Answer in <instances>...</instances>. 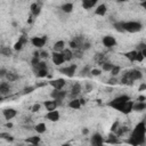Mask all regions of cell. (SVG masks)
Instances as JSON below:
<instances>
[{"label": "cell", "instance_id": "6da1fadb", "mask_svg": "<svg viewBox=\"0 0 146 146\" xmlns=\"http://www.w3.org/2000/svg\"><path fill=\"white\" fill-rule=\"evenodd\" d=\"M145 133H146V127L145 122L141 121L139 122L132 130L130 138L128 139V144H131L133 146H139L145 144Z\"/></svg>", "mask_w": 146, "mask_h": 146}, {"label": "cell", "instance_id": "7a4b0ae2", "mask_svg": "<svg viewBox=\"0 0 146 146\" xmlns=\"http://www.w3.org/2000/svg\"><path fill=\"white\" fill-rule=\"evenodd\" d=\"M122 27L124 32L136 33L143 30V24L138 21H129V22H122Z\"/></svg>", "mask_w": 146, "mask_h": 146}, {"label": "cell", "instance_id": "3957f363", "mask_svg": "<svg viewBox=\"0 0 146 146\" xmlns=\"http://www.w3.org/2000/svg\"><path fill=\"white\" fill-rule=\"evenodd\" d=\"M129 99H130V97H129L128 95H121V96H119V97H115L113 100H111V102L108 103V106H111V107H113L114 110H117V111L120 112L121 108H122V106H123Z\"/></svg>", "mask_w": 146, "mask_h": 146}, {"label": "cell", "instance_id": "277c9868", "mask_svg": "<svg viewBox=\"0 0 146 146\" xmlns=\"http://www.w3.org/2000/svg\"><path fill=\"white\" fill-rule=\"evenodd\" d=\"M62 74L68 76V78H73L74 74H75V71H76V65L75 64H71L68 66H64V67H60L58 70Z\"/></svg>", "mask_w": 146, "mask_h": 146}, {"label": "cell", "instance_id": "5b68a950", "mask_svg": "<svg viewBox=\"0 0 146 146\" xmlns=\"http://www.w3.org/2000/svg\"><path fill=\"white\" fill-rule=\"evenodd\" d=\"M66 96H67V92H66L65 90H63V89H54V90L50 92V97H51L52 99L59 102V103H60Z\"/></svg>", "mask_w": 146, "mask_h": 146}, {"label": "cell", "instance_id": "8992f818", "mask_svg": "<svg viewBox=\"0 0 146 146\" xmlns=\"http://www.w3.org/2000/svg\"><path fill=\"white\" fill-rule=\"evenodd\" d=\"M47 41V36H33L31 38V43L35 47V48H42L46 44Z\"/></svg>", "mask_w": 146, "mask_h": 146}, {"label": "cell", "instance_id": "52a82bcc", "mask_svg": "<svg viewBox=\"0 0 146 146\" xmlns=\"http://www.w3.org/2000/svg\"><path fill=\"white\" fill-rule=\"evenodd\" d=\"M102 42L104 44V47L106 48H113L115 44H116V40L114 36L112 35H105L103 39H102Z\"/></svg>", "mask_w": 146, "mask_h": 146}, {"label": "cell", "instance_id": "ba28073f", "mask_svg": "<svg viewBox=\"0 0 146 146\" xmlns=\"http://www.w3.org/2000/svg\"><path fill=\"white\" fill-rule=\"evenodd\" d=\"M51 59H52V63L57 66L62 65L64 63V58H63V55L62 52H58V51H52L51 54Z\"/></svg>", "mask_w": 146, "mask_h": 146}, {"label": "cell", "instance_id": "9c48e42d", "mask_svg": "<svg viewBox=\"0 0 146 146\" xmlns=\"http://www.w3.org/2000/svg\"><path fill=\"white\" fill-rule=\"evenodd\" d=\"M60 117V114L57 110H52V111H48V113L46 114V119L51 121V122H57Z\"/></svg>", "mask_w": 146, "mask_h": 146}, {"label": "cell", "instance_id": "30bf717a", "mask_svg": "<svg viewBox=\"0 0 146 146\" xmlns=\"http://www.w3.org/2000/svg\"><path fill=\"white\" fill-rule=\"evenodd\" d=\"M49 84L54 88V89H63L64 86L66 84V81L64 79H55V80H51L49 81Z\"/></svg>", "mask_w": 146, "mask_h": 146}, {"label": "cell", "instance_id": "8fae6325", "mask_svg": "<svg viewBox=\"0 0 146 146\" xmlns=\"http://www.w3.org/2000/svg\"><path fill=\"white\" fill-rule=\"evenodd\" d=\"M90 143L94 146H100V145H103L104 144V140H103L102 135L100 133H94L91 136V138H90Z\"/></svg>", "mask_w": 146, "mask_h": 146}, {"label": "cell", "instance_id": "7c38bea8", "mask_svg": "<svg viewBox=\"0 0 146 146\" xmlns=\"http://www.w3.org/2000/svg\"><path fill=\"white\" fill-rule=\"evenodd\" d=\"M2 114H3V117L9 121V120H11V119H14V117L16 116L17 112H16V110L8 107V108H5V110L2 111Z\"/></svg>", "mask_w": 146, "mask_h": 146}, {"label": "cell", "instance_id": "4fadbf2b", "mask_svg": "<svg viewBox=\"0 0 146 146\" xmlns=\"http://www.w3.org/2000/svg\"><path fill=\"white\" fill-rule=\"evenodd\" d=\"M62 55H63V58H64V62H70L73 59V50L70 49V48H64L62 51Z\"/></svg>", "mask_w": 146, "mask_h": 146}, {"label": "cell", "instance_id": "5bb4252c", "mask_svg": "<svg viewBox=\"0 0 146 146\" xmlns=\"http://www.w3.org/2000/svg\"><path fill=\"white\" fill-rule=\"evenodd\" d=\"M119 82L122 83V84H125V86H131V84L133 83V80L131 79L129 72L127 71V72L123 73V75H122V78H121V80H120Z\"/></svg>", "mask_w": 146, "mask_h": 146}, {"label": "cell", "instance_id": "9a60e30c", "mask_svg": "<svg viewBox=\"0 0 146 146\" xmlns=\"http://www.w3.org/2000/svg\"><path fill=\"white\" fill-rule=\"evenodd\" d=\"M59 104H60V103L57 102V100H55V99L46 100V102H44V107H46L47 111H52V110H56Z\"/></svg>", "mask_w": 146, "mask_h": 146}, {"label": "cell", "instance_id": "2e32d148", "mask_svg": "<svg viewBox=\"0 0 146 146\" xmlns=\"http://www.w3.org/2000/svg\"><path fill=\"white\" fill-rule=\"evenodd\" d=\"M30 9H31V14H32V16L36 17V16H39L40 13H41V5L38 3V2H34V3L31 5Z\"/></svg>", "mask_w": 146, "mask_h": 146}, {"label": "cell", "instance_id": "e0dca14e", "mask_svg": "<svg viewBox=\"0 0 146 146\" xmlns=\"http://www.w3.org/2000/svg\"><path fill=\"white\" fill-rule=\"evenodd\" d=\"M27 42V38L25 36V35H22L19 39H18V41L17 42H15V44H14V50H21L22 48H23V46Z\"/></svg>", "mask_w": 146, "mask_h": 146}, {"label": "cell", "instance_id": "ac0fdd59", "mask_svg": "<svg viewBox=\"0 0 146 146\" xmlns=\"http://www.w3.org/2000/svg\"><path fill=\"white\" fill-rule=\"evenodd\" d=\"M128 72H129V74H130V76H131V79H132L133 81H136V80H140V79L143 78V73H141L140 70L133 68V70H130V71H128Z\"/></svg>", "mask_w": 146, "mask_h": 146}, {"label": "cell", "instance_id": "d6986e66", "mask_svg": "<svg viewBox=\"0 0 146 146\" xmlns=\"http://www.w3.org/2000/svg\"><path fill=\"white\" fill-rule=\"evenodd\" d=\"M132 105H133V102L131 100V99H129L123 106H122V108H121V113H123V114H129L130 112H132Z\"/></svg>", "mask_w": 146, "mask_h": 146}, {"label": "cell", "instance_id": "ffe728a7", "mask_svg": "<svg viewBox=\"0 0 146 146\" xmlns=\"http://www.w3.org/2000/svg\"><path fill=\"white\" fill-rule=\"evenodd\" d=\"M80 92H81V84L76 82V83H74V84L72 86V88H71V99H72V98H75Z\"/></svg>", "mask_w": 146, "mask_h": 146}, {"label": "cell", "instance_id": "44dd1931", "mask_svg": "<svg viewBox=\"0 0 146 146\" xmlns=\"http://www.w3.org/2000/svg\"><path fill=\"white\" fill-rule=\"evenodd\" d=\"M107 13V7L105 3H100L99 6H97V8L95 9V14L97 16H104Z\"/></svg>", "mask_w": 146, "mask_h": 146}, {"label": "cell", "instance_id": "7402d4cb", "mask_svg": "<svg viewBox=\"0 0 146 146\" xmlns=\"http://www.w3.org/2000/svg\"><path fill=\"white\" fill-rule=\"evenodd\" d=\"M10 92V84L7 82H0V95H8Z\"/></svg>", "mask_w": 146, "mask_h": 146}, {"label": "cell", "instance_id": "603a6c76", "mask_svg": "<svg viewBox=\"0 0 146 146\" xmlns=\"http://www.w3.org/2000/svg\"><path fill=\"white\" fill-rule=\"evenodd\" d=\"M18 74L15 73V72H11V71H7L6 75H5V79L8 81V82H14L16 80H18Z\"/></svg>", "mask_w": 146, "mask_h": 146}, {"label": "cell", "instance_id": "cb8c5ba5", "mask_svg": "<svg viewBox=\"0 0 146 146\" xmlns=\"http://www.w3.org/2000/svg\"><path fill=\"white\" fill-rule=\"evenodd\" d=\"M146 108V104L145 102H133V105H132V111H137V112H143L144 110Z\"/></svg>", "mask_w": 146, "mask_h": 146}, {"label": "cell", "instance_id": "d4e9b609", "mask_svg": "<svg viewBox=\"0 0 146 146\" xmlns=\"http://www.w3.org/2000/svg\"><path fill=\"white\" fill-rule=\"evenodd\" d=\"M98 0H82V7L84 9H91L97 5Z\"/></svg>", "mask_w": 146, "mask_h": 146}, {"label": "cell", "instance_id": "484cf974", "mask_svg": "<svg viewBox=\"0 0 146 146\" xmlns=\"http://www.w3.org/2000/svg\"><path fill=\"white\" fill-rule=\"evenodd\" d=\"M81 102H80V99H78V98H72L71 100H70V103H68V107L70 108H73V110H79L80 107H81Z\"/></svg>", "mask_w": 146, "mask_h": 146}, {"label": "cell", "instance_id": "4316f807", "mask_svg": "<svg viewBox=\"0 0 146 146\" xmlns=\"http://www.w3.org/2000/svg\"><path fill=\"white\" fill-rule=\"evenodd\" d=\"M73 8H74V7H73V3H72V2H65V3H63L62 7H60L62 11L65 13V14L72 13V11H73Z\"/></svg>", "mask_w": 146, "mask_h": 146}, {"label": "cell", "instance_id": "83f0119b", "mask_svg": "<svg viewBox=\"0 0 146 146\" xmlns=\"http://www.w3.org/2000/svg\"><path fill=\"white\" fill-rule=\"evenodd\" d=\"M0 55L6 56V57H10V56L13 55V50H11L9 47L1 46V47H0Z\"/></svg>", "mask_w": 146, "mask_h": 146}, {"label": "cell", "instance_id": "f1b7e54d", "mask_svg": "<svg viewBox=\"0 0 146 146\" xmlns=\"http://www.w3.org/2000/svg\"><path fill=\"white\" fill-rule=\"evenodd\" d=\"M65 42L63 41V40H58L57 42H55V44H54V47H52V50L54 51H58V52H60L65 47Z\"/></svg>", "mask_w": 146, "mask_h": 146}, {"label": "cell", "instance_id": "f546056e", "mask_svg": "<svg viewBox=\"0 0 146 146\" xmlns=\"http://www.w3.org/2000/svg\"><path fill=\"white\" fill-rule=\"evenodd\" d=\"M46 124L43 123V122H40V123H36L35 124V127H34V130L38 132V133H43V132H46Z\"/></svg>", "mask_w": 146, "mask_h": 146}, {"label": "cell", "instance_id": "4dcf8cb0", "mask_svg": "<svg viewBox=\"0 0 146 146\" xmlns=\"http://www.w3.org/2000/svg\"><path fill=\"white\" fill-rule=\"evenodd\" d=\"M124 56L130 60V62H136V56H137V50H131L124 54Z\"/></svg>", "mask_w": 146, "mask_h": 146}, {"label": "cell", "instance_id": "1f68e13d", "mask_svg": "<svg viewBox=\"0 0 146 146\" xmlns=\"http://www.w3.org/2000/svg\"><path fill=\"white\" fill-rule=\"evenodd\" d=\"M100 65H102V70H103V71H106V72H110V71L112 70V67L114 66V64H112V63L108 62V60L103 62Z\"/></svg>", "mask_w": 146, "mask_h": 146}, {"label": "cell", "instance_id": "d6a6232c", "mask_svg": "<svg viewBox=\"0 0 146 146\" xmlns=\"http://www.w3.org/2000/svg\"><path fill=\"white\" fill-rule=\"evenodd\" d=\"M127 131H129V128H127V127H117L116 129H115V131H114V133L117 136V137H121V136H123Z\"/></svg>", "mask_w": 146, "mask_h": 146}, {"label": "cell", "instance_id": "836d02e7", "mask_svg": "<svg viewBox=\"0 0 146 146\" xmlns=\"http://www.w3.org/2000/svg\"><path fill=\"white\" fill-rule=\"evenodd\" d=\"M25 141L29 143V144H32V145H38L41 141V139H40L39 136H32V137H29Z\"/></svg>", "mask_w": 146, "mask_h": 146}, {"label": "cell", "instance_id": "e575fe53", "mask_svg": "<svg viewBox=\"0 0 146 146\" xmlns=\"http://www.w3.org/2000/svg\"><path fill=\"white\" fill-rule=\"evenodd\" d=\"M106 143H108V144H117V143H120V140H119V137L115 133H111L108 136V139H107Z\"/></svg>", "mask_w": 146, "mask_h": 146}, {"label": "cell", "instance_id": "d590c367", "mask_svg": "<svg viewBox=\"0 0 146 146\" xmlns=\"http://www.w3.org/2000/svg\"><path fill=\"white\" fill-rule=\"evenodd\" d=\"M44 68H47V64H46V62H39L35 66H33V70H34V72H36V71H39V70H44Z\"/></svg>", "mask_w": 146, "mask_h": 146}, {"label": "cell", "instance_id": "8d00e7d4", "mask_svg": "<svg viewBox=\"0 0 146 146\" xmlns=\"http://www.w3.org/2000/svg\"><path fill=\"white\" fill-rule=\"evenodd\" d=\"M95 60L100 65L103 62H105V60H106L105 55H104V54H102V52H100V54H99V52H98V54H96V56H95Z\"/></svg>", "mask_w": 146, "mask_h": 146}, {"label": "cell", "instance_id": "74e56055", "mask_svg": "<svg viewBox=\"0 0 146 146\" xmlns=\"http://www.w3.org/2000/svg\"><path fill=\"white\" fill-rule=\"evenodd\" d=\"M120 72H121V67L117 66V65H114V66L112 67V70L110 71V73L112 74V76H117Z\"/></svg>", "mask_w": 146, "mask_h": 146}, {"label": "cell", "instance_id": "f35d334b", "mask_svg": "<svg viewBox=\"0 0 146 146\" xmlns=\"http://www.w3.org/2000/svg\"><path fill=\"white\" fill-rule=\"evenodd\" d=\"M72 40H73V41H74V42H75V43H76V44H78V46H79L80 48H81V46H82V43L84 42V38H83V36H81V35H78V36H74V38H73Z\"/></svg>", "mask_w": 146, "mask_h": 146}, {"label": "cell", "instance_id": "ab89813d", "mask_svg": "<svg viewBox=\"0 0 146 146\" xmlns=\"http://www.w3.org/2000/svg\"><path fill=\"white\" fill-rule=\"evenodd\" d=\"M35 75H36L38 78H46V76H48V70H47V68H44V70H39V71L35 72Z\"/></svg>", "mask_w": 146, "mask_h": 146}, {"label": "cell", "instance_id": "60d3db41", "mask_svg": "<svg viewBox=\"0 0 146 146\" xmlns=\"http://www.w3.org/2000/svg\"><path fill=\"white\" fill-rule=\"evenodd\" d=\"M0 138L5 139V140H7V141H13V140H14L13 136L9 135V133H7V132H0Z\"/></svg>", "mask_w": 146, "mask_h": 146}, {"label": "cell", "instance_id": "b9f144b4", "mask_svg": "<svg viewBox=\"0 0 146 146\" xmlns=\"http://www.w3.org/2000/svg\"><path fill=\"white\" fill-rule=\"evenodd\" d=\"M113 26H114V29H115L117 32H120V33H124L123 27H122V22H115V23L113 24Z\"/></svg>", "mask_w": 146, "mask_h": 146}, {"label": "cell", "instance_id": "7bdbcfd3", "mask_svg": "<svg viewBox=\"0 0 146 146\" xmlns=\"http://www.w3.org/2000/svg\"><path fill=\"white\" fill-rule=\"evenodd\" d=\"M82 56H83V51L80 48L73 50V58H82Z\"/></svg>", "mask_w": 146, "mask_h": 146}, {"label": "cell", "instance_id": "ee69618b", "mask_svg": "<svg viewBox=\"0 0 146 146\" xmlns=\"http://www.w3.org/2000/svg\"><path fill=\"white\" fill-rule=\"evenodd\" d=\"M145 58V56L143 55L141 51H137V56H136V62H143Z\"/></svg>", "mask_w": 146, "mask_h": 146}, {"label": "cell", "instance_id": "f6af8a7d", "mask_svg": "<svg viewBox=\"0 0 146 146\" xmlns=\"http://www.w3.org/2000/svg\"><path fill=\"white\" fill-rule=\"evenodd\" d=\"M108 84H111V86H114V84H116V83H119V79L116 78V76H112L110 80H108V82H107Z\"/></svg>", "mask_w": 146, "mask_h": 146}, {"label": "cell", "instance_id": "bcb514c9", "mask_svg": "<svg viewBox=\"0 0 146 146\" xmlns=\"http://www.w3.org/2000/svg\"><path fill=\"white\" fill-rule=\"evenodd\" d=\"M89 48H90V43H89L88 41H84V42L82 43V46H81V48H80V49H81L82 51H86V50H88Z\"/></svg>", "mask_w": 146, "mask_h": 146}, {"label": "cell", "instance_id": "7dc6e473", "mask_svg": "<svg viewBox=\"0 0 146 146\" xmlns=\"http://www.w3.org/2000/svg\"><path fill=\"white\" fill-rule=\"evenodd\" d=\"M88 73H90V67L89 66H84L83 70H81V75L86 76V75H88Z\"/></svg>", "mask_w": 146, "mask_h": 146}, {"label": "cell", "instance_id": "c3c4849f", "mask_svg": "<svg viewBox=\"0 0 146 146\" xmlns=\"http://www.w3.org/2000/svg\"><path fill=\"white\" fill-rule=\"evenodd\" d=\"M100 73H102L100 70H97V68H91L90 70V74L94 75V76H98V75H100Z\"/></svg>", "mask_w": 146, "mask_h": 146}, {"label": "cell", "instance_id": "681fc988", "mask_svg": "<svg viewBox=\"0 0 146 146\" xmlns=\"http://www.w3.org/2000/svg\"><path fill=\"white\" fill-rule=\"evenodd\" d=\"M144 49H146V43H145V42H140V43L136 47V50H137V51H141V50H144Z\"/></svg>", "mask_w": 146, "mask_h": 146}, {"label": "cell", "instance_id": "f907efd6", "mask_svg": "<svg viewBox=\"0 0 146 146\" xmlns=\"http://www.w3.org/2000/svg\"><path fill=\"white\" fill-rule=\"evenodd\" d=\"M68 44H70V49H72V50H74V49H79V48H80V47H79V46H78L73 40H71Z\"/></svg>", "mask_w": 146, "mask_h": 146}, {"label": "cell", "instance_id": "816d5d0a", "mask_svg": "<svg viewBox=\"0 0 146 146\" xmlns=\"http://www.w3.org/2000/svg\"><path fill=\"white\" fill-rule=\"evenodd\" d=\"M39 62H40V58L39 57H33L32 60H31V64H32V66H35Z\"/></svg>", "mask_w": 146, "mask_h": 146}, {"label": "cell", "instance_id": "f5cc1de1", "mask_svg": "<svg viewBox=\"0 0 146 146\" xmlns=\"http://www.w3.org/2000/svg\"><path fill=\"white\" fill-rule=\"evenodd\" d=\"M40 110V104H34L33 106H32V112H38Z\"/></svg>", "mask_w": 146, "mask_h": 146}, {"label": "cell", "instance_id": "db71d44e", "mask_svg": "<svg viewBox=\"0 0 146 146\" xmlns=\"http://www.w3.org/2000/svg\"><path fill=\"white\" fill-rule=\"evenodd\" d=\"M6 73H7V70H6V68H0V79L5 78Z\"/></svg>", "mask_w": 146, "mask_h": 146}, {"label": "cell", "instance_id": "11a10c76", "mask_svg": "<svg viewBox=\"0 0 146 146\" xmlns=\"http://www.w3.org/2000/svg\"><path fill=\"white\" fill-rule=\"evenodd\" d=\"M33 90H34V87H27V88L24 89V92H25V94H30V92H32Z\"/></svg>", "mask_w": 146, "mask_h": 146}, {"label": "cell", "instance_id": "9f6ffc18", "mask_svg": "<svg viewBox=\"0 0 146 146\" xmlns=\"http://www.w3.org/2000/svg\"><path fill=\"white\" fill-rule=\"evenodd\" d=\"M48 52L47 51H40V57L41 58H48Z\"/></svg>", "mask_w": 146, "mask_h": 146}, {"label": "cell", "instance_id": "6f0895ef", "mask_svg": "<svg viewBox=\"0 0 146 146\" xmlns=\"http://www.w3.org/2000/svg\"><path fill=\"white\" fill-rule=\"evenodd\" d=\"M86 89H87V91H91V89H92V84H90V83H86Z\"/></svg>", "mask_w": 146, "mask_h": 146}, {"label": "cell", "instance_id": "680465c9", "mask_svg": "<svg viewBox=\"0 0 146 146\" xmlns=\"http://www.w3.org/2000/svg\"><path fill=\"white\" fill-rule=\"evenodd\" d=\"M117 125H119V122H114V124L112 125V129H111V130H112V132H114V131H115V129L117 128Z\"/></svg>", "mask_w": 146, "mask_h": 146}, {"label": "cell", "instance_id": "91938a15", "mask_svg": "<svg viewBox=\"0 0 146 146\" xmlns=\"http://www.w3.org/2000/svg\"><path fill=\"white\" fill-rule=\"evenodd\" d=\"M33 57H39V58H40V51L35 50V51L33 52Z\"/></svg>", "mask_w": 146, "mask_h": 146}, {"label": "cell", "instance_id": "94428289", "mask_svg": "<svg viewBox=\"0 0 146 146\" xmlns=\"http://www.w3.org/2000/svg\"><path fill=\"white\" fill-rule=\"evenodd\" d=\"M145 99H146V97H145V96H139L137 100H138V102H145Z\"/></svg>", "mask_w": 146, "mask_h": 146}, {"label": "cell", "instance_id": "6125c7cd", "mask_svg": "<svg viewBox=\"0 0 146 146\" xmlns=\"http://www.w3.org/2000/svg\"><path fill=\"white\" fill-rule=\"evenodd\" d=\"M144 89H146V84H145V83H143V84L140 86V88H139V90L141 91V90H144Z\"/></svg>", "mask_w": 146, "mask_h": 146}, {"label": "cell", "instance_id": "be15d7a7", "mask_svg": "<svg viewBox=\"0 0 146 146\" xmlns=\"http://www.w3.org/2000/svg\"><path fill=\"white\" fill-rule=\"evenodd\" d=\"M82 133H83V135H87V133H88V129H83V130H82Z\"/></svg>", "mask_w": 146, "mask_h": 146}, {"label": "cell", "instance_id": "e7e4bbea", "mask_svg": "<svg viewBox=\"0 0 146 146\" xmlns=\"http://www.w3.org/2000/svg\"><path fill=\"white\" fill-rule=\"evenodd\" d=\"M125 1H128V0H116V2H125Z\"/></svg>", "mask_w": 146, "mask_h": 146}, {"label": "cell", "instance_id": "03108f58", "mask_svg": "<svg viewBox=\"0 0 146 146\" xmlns=\"http://www.w3.org/2000/svg\"><path fill=\"white\" fill-rule=\"evenodd\" d=\"M140 1H141V2H143V1H146V0H140Z\"/></svg>", "mask_w": 146, "mask_h": 146}, {"label": "cell", "instance_id": "003e7915", "mask_svg": "<svg viewBox=\"0 0 146 146\" xmlns=\"http://www.w3.org/2000/svg\"><path fill=\"white\" fill-rule=\"evenodd\" d=\"M0 102H1V98H0Z\"/></svg>", "mask_w": 146, "mask_h": 146}]
</instances>
